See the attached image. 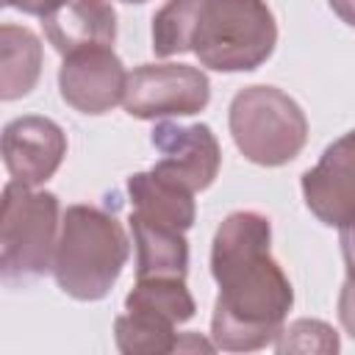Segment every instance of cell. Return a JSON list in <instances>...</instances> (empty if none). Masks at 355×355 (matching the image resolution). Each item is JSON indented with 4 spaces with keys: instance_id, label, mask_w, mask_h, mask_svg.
Listing matches in <instances>:
<instances>
[{
    "instance_id": "1",
    "label": "cell",
    "mask_w": 355,
    "mask_h": 355,
    "mask_svg": "<svg viewBox=\"0 0 355 355\" xmlns=\"http://www.w3.org/2000/svg\"><path fill=\"white\" fill-rule=\"evenodd\" d=\"M211 275L219 286L211 341L225 352L275 344L294 305V288L272 258V222L258 211H233L211 244Z\"/></svg>"
},
{
    "instance_id": "2",
    "label": "cell",
    "mask_w": 355,
    "mask_h": 355,
    "mask_svg": "<svg viewBox=\"0 0 355 355\" xmlns=\"http://www.w3.org/2000/svg\"><path fill=\"white\" fill-rule=\"evenodd\" d=\"M277 44L266 0H166L153 17V53H194L216 72H252Z\"/></svg>"
},
{
    "instance_id": "3",
    "label": "cell",
    "mask_w": 355,
    "mask_h": 355,
    "mask_svg": "<svg viewBox=\"0 0 355 355\" xmlns=\"http://www.w3.org/2000/svg\"><path fill=\"white\" fill-rule=\"evenodd\" d=\"M128 255L130 241L114 214L97 205H69L61 214L53 277L72 300H103L122 275Z\"/></svg>"
},
{
    "instance_id": "4",
    "label": "cell",
    "mask_w": 355,
    "mask_h": 355,
    "mask_svg": "<svg viewBox=\"0 0 355 355\" xmlns=\"http://www.w3.org/2000/svg\"><path fill=\"white\" fill-rule=\"evenodd\" d=\"M58 197L8 180L0 200V277L25 283L53 272L58 244Z\"/></svg>"
},
{
    "instance_id": "5",
    "label": "cell",
    "mask_w": 355,
    "mask_h": 355,
    "mask_svg": "<svg viewBox=\"0 0 355 355\" xmlns=\"http://www.w3.org/2000/svg\"><path fill=\"white\" fill-rule=\"evenodd\" d=\"M239 153L258 166H283L308 141V119L294 97L277 86H244L227 111Z\"/></svg>"
},
{
    "instance_id": "6",
    "label": "cell",
    "mask_w": 355,
    "mask_h": 355,
    "mask_svg": "<svg viewBox=\"0 0 355 355\" xmlns=\"http://www.w3.org/2000/svg\"><path fill=\"white\" fill-rule=\"evenodd\" d=\"M211 100L208 75L191 64H139L128 72L125 111L136 119L200 114Z\"/></svg>"
},
{
    "instance_id": "7",
    "label": "cell",
    "mask_w": 355,
    "mask_h": 355,
    "mask_svg": "<svg viewBox=\"0 0 355 355\" xmlns=\"http://www.w3.org/2000/svg\"><path fill=\"white\" fill-rule=\"evenodd\" d=\"M150 141L161 153V158L153 164V172L158 178L178 183L191 194L208 189L216 180L222 166V150L208 125H178L161 119L155 122Z\"/></svg>"
},
{
    "instance_id": "8",
    "label": "cell",
    "mask_w": 355,
    "mask_h": 355,
    "mask_svg": "<svg viewBox=\"0 0 355 355\" xmlns=\"http://www.w3.org/2000/svg\"><path fill=\"white\" fill-rule=\"evenodd\" d=\"M128 72L111 44L80 47L64 55L58 69V92L67 105L80 114H105L125 100Z\"/></svg>"
},
{
    "instance_id": "9",
    "label": "cell",
    "mask_w": 355,
    "mask_h": 355,
    "mask_svg": "<svg viewBox=\"0 0 355 355\" xmlns=\"http://www.w3.org/2000/svg\"><path fill=\"white\" fill-rule=\"evenodd\" d=\"M302 197L308 211L327 227L355 219V128L336 139L316 166L302 175Z\"/></svg>"
},
{
    "instance_id": "10",
    "label": "cell",
    "mask_w": 355,
    "mask_h": 355,
    "mask_svg": "<svg viewBox=\"0 0 355 355\" xmlns=\"http://www.w3.org/2000/svg\"><path fill=\"white\" fill-rule=\"evenodd\" d=\"M67 155V133L47 116H17L3 128V161L11 180L25 186L47 183Z\"/></svg>"
},
{
    "instance_id": "11",
    "label": "cell",
    "mask_w": 355,
    "mask_h": 355,
    "mask_svg": "<svg viewBox=\"0 0 355 355\" xmlns=\"http://www.w3.org/2000/svg\"><path fill=\"white\" fill-rule=\"evenodd\" d=\"M42 28L55 53L69 55L80 47L114 44L116 11L108 0H55L42 14Z\"/></svg>"
},
{
    "instance_id": "12",
    "label": "cell",
    "mask_w": 355,
    "mask_h": 355,
    "mask_svg": "<svg viewBox=\"0 0 355 355\" xmlns=\"http://www.w3.org/2000/svg\"><path fill=\"white\" fill-rule=\"evenodd\" d=\"M128 194H130V216L172 227V230H189L194 225L197 208H194V194L178 183H169L158 178L153 169L150 172H136L128 178Z\"/></svg>"
},
{
    "instance_id": "13",
    "label": "cell",
    "mask_w": 355,
    "mask_h": 355,
    "mask_svg": "<svg viewBox=\"0 0 355 355\" xmlns=\"http://www.w3.org/2000/svg\"><path fill=\"white\" fill-rule=\"evenodd\" d=\"M136 244V277H186L189 241L183 230L161 227L130 216Z\"/></svg>"
},
{
    "instance_id": "14",
    "label": "cell",
    "mask_w": 355,
    "mask_h": 355,
    "mask_svg": "<svg viewBox=\"0 0 355 355\" xmlns=\"http://www.w3.org/2000/svg\"><path fill=\"white\" fill-rule=\"evenodd\" d=\"M42 75V42L25 28L6 22L0 28V97L19 100L25 97Z\"/></svg>"
},
{
    "instance_id": "15",
    "label": "cell",
    "mask_w": 355,
    "mask_h": 355,
    "mask_svg": "<svg viewBox=\"0 0 355 355\" xmlns=\"http://www.w3.org/2000/svg\"><path fill=\"white\" fill-rule=\"evenodd\" d=\"M125 308L150 313L175 327L189 322L197 311L186 277H136V286L125 297Z\"/></svg>"
},
{
    "instance_id": "16",
    "label": "cell",
    "mask_w": 355,
    "mask_h": 355,
    "mask_svg": "<svg viewBox=\"0 0 355 355\" xmlns=\"http://www.w3.org/2000/svg\"><path fill=\"white\" fill-rule=\"evenodd\" d=\"M178 336L175 324L155 319L150 313L141 311H128L119 313L114 319V338H116V349L125 355H161V352H175L178 347Z\"/></svg>"
},
{
    "instance_id": "17",
    "label": "cell",
    "mask_w": 355,
    "mask_h": 355,
    "mask_svg": "<svg viewBox=\"0 0 355 355\" xmlns=\"http://www.w3.org/2000/svg\"><path fill=\"white\" fill-rule=\"evenodd\" d=\"M338 336L336 330L322 319H297L291 324H283V330L275 338L277 352H338Z\"/></svg>"
},
{
    "instance_id": "18",
    "label": "cell",
    "mask_w": 355,
    "mask_h": 355,
    "mask_svg": "<svg viewBox=\"0 0 355 355\" xmlns=\"http://www.w3.org/2000/svg\"><path fill=\"white\" fill-rule=\"evenodd\" d=\"M338 319H341V327L355 338V280L347 277L344 286H341V294H338Z\"/></svg>"
},
{
    "instance_id": "19",
    "label": "cell",
    "mask_w": 355,
    "mask_h": 355,
    "mask_svg": "<svg viewBox=\"0 0 355 355\" xmlns=\"http://www.w3.org/2000/svg\"><path fill=\"white\" fill-rule=\"evenodd\" d=\"M341 236V252H344V266H347V277L355 280V219L338 227Z\"/></svg>"
},
{
    "instance_id": "20",
    "label": "cell",
    "mask_w": 355,
    "mask_h": 355,
    "mask_svg": "<svg viewBox=\"0 0 355 355\" xmlns=\"http://www.w3.org/2000/svg\"><path fill=\"white\" fill-rule=\"evenodd\" d=\"M53 3H55V0H3V6L17 8V11H22V14H36V17H42Z\"/></svg>"
},
{
    "instance_id": "21",
    "label": "cell",
    "mask_w": 355,
    "mask_h": 355,
    "mask_svg": "<svg viewBox=\"0 0 355 355\" xmlns=\"http://www.w3.org/2000/svg\"><path fill=\"white\" fill-rule=\"evenodd\" d=\"M327 3H330L333 14L341 22H347L349 28H355V0H327Z\"/></svg>"
},
{
    "instance_id": "22",
    "label": "cell",
    "mask_w": 355,
    "mask_h": 355,
    "mask_svg": "<svg viewBox=\"0 0 355 355\" xmlns=\"http://www.w3.org/2000/svg\"><path fill=\"white\" fill-rule=\"evenodd\" d=\"M122 3H147V0H122Z\"/></svg>"
}]
</instances>
